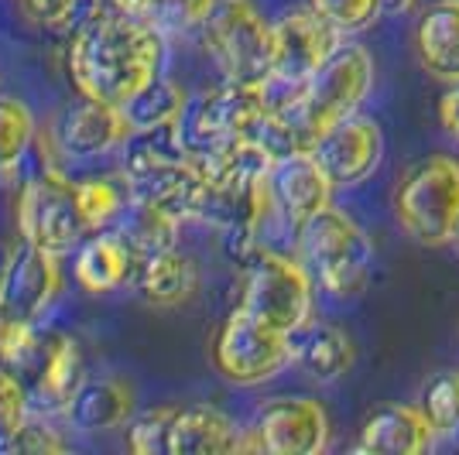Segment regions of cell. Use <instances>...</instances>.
<instances>
[{"label":"cell","instance_id":"1f68e13d","mask_svg":"<svg viewBox=\"0 0 459 455\" xmlns=\"http://www.w3.org/2000/svg\"><path fill=\"white\" fill-rule=\"evenodd\" d=\"M175 408H148L127 425V449L137 455H172Z\"/></svg>","mask_w":459,"mask_h":455},{"label":"cell","instance_id":"8fae6325","mask_svg":"<svg viewBox=\"0 0 459 455\" xmlns=\"http://www.w3.org/2000/svg\"><path fill=\"white\" fill-rule=\"evenodd\" d=\"M329 415L316 398L281 394L268 398L240 438V452L268 455H319L329 445Z\"/></svg>","mask_w":459,"mask_h":455},{"label":"cell","instance_id":"ffe728a7","mask_svg":"<svg viewBox=\"0 0 459 455\" xmlns=\"http://www.w3.org/2000/svg\"><path fill=\"white\" fill-rule=\"evenodd\" d=\"M131 285L148 305L158 308H175L186 305L199 288V267L192 264L178 247L152 250V253H134V270Z\"/></svg>","mask_w":459,"mask_h":455},{"label":"cell","instance_id":"f35d334b","mask_svg":"<svg viewBox=\"0 0 459 455\" xmlns=\"http://www.w3.org/2000/svg\"><path fill=\"white\" fill-rule=\"evenodd\" d=\"M449 247H453L459 253V227H456V236H453V244H449Z\"/></svg>","mask_w":459,"mask_h":455},{"label":"cell","instance_id":"d590c367","mask_svg":"<svg viewBox=\"0 0 459 455\" xmlns=\"http://www.w3.org/2000/svg\"><path fill=\"white\" fill-rule=\"evenodd\" d=\"M439 124L442 131L449 133L453 141L459 144V82L446 86V93L439 99Z\"/></svg>","mask_w":459,"mask_h":455},{"label":"cell","instance_id":"5b68a950","mask_svg":"<svg viewBox=\"0 0 459 455\" xmlns=\"http://www.w3.org/2000/svg\"><path fill=\"white\" fill-rule=\"evenodd\" d=\"M316 291L319 288L299 257L257 247L244 261L237 308L250 312L254 319H261L278 332L295 336L302 325L316 319Z\"/></svg>","mask_w":459,"mask_h":455},{"label":"cell","instance_id":"d4e9b609","mask_svg":"<svg viewBox=\"0 0 459 455\" xmlns=\"http://www.w3.org/2000/svg\"><path fill=\"white\" fill-rule=\"evenodd\" d=\"M186 103H189V93L169 79L165 73L148 82L141 93L124 107V114L131 120L134 131H148V127H165V124H178L182 114H186Z\"/></svg>","mask_w":459,"mask_h":455},{"label":"cell","instance_id":"d6986e66","mask_svg":"<svg viewBox=\"0 0 459 455\" xmlns=\"http://www.w3.org/2000/svg\"><path fill=\"white\" fill-rule=\"evenodd\" d=\"M411 45L425 76L459 82V0H429L415 18Z\"/></svg>","mask_w":459,"mask_h":455},{"label":"cell","instance_id":"9a60e30c","mask_svg":"<svg viewBox=\"0 0 459 455\" xmlns=\"http://www.w3.org/2000/svg\"><path fill=\"white\" fill-rule=\"evenodd\" d=\"M131 120L124 114V107L103 103L93 96L73 99L62 114L56 116V151L76 161H90V158H107V154H120L124 141L131 137Z\"/></svg>","mask_w":459,"mask_h":455},{"label":"cell","instance_id":"52a82bcc","mask_svg":"<svg viewBox=\"0 0 459 455\" xmlns=\"http://www.w3.org/2000/svg\"><path fill=\"white\" fill-rule=\"evenodd\" d=\"M18 233L21 240L58 257L76 250L93 233L79 206L76 182L52 165L35 171L18 195Z\"/></svg>","mask_w":459,"mask_h":455},{"label":"cell","instance_id":"f546056e","mask_svg":"<svg viewBox=\"0 0 459 455\" xmlns=\"http://www.w3.org/2000/svg\"><path fill=\"white\" fill-rule=\"evenodd\" d=\"M421 411L439 442H459V370H439L421 387Z\"/></svg>","mask_w":459,"mask_h":455},{"label":"cell","instance_id":"6da1fadb","mask_svg":"<svg viewBox=\"0 0 459 455\" xmlns=\"http://www.w3.org/2000/svg\"><path fill=\"white\" fill-rule=\"evenodd\" d=\"M165 35L152 21L107 11L69 39V73L82 96L127 107L165 73Z\"/></svg>","mask_w":459,"mask_h":455},{"label":"cell","instance_id":"cb8c5ba5","mask_svg":"<svg viewBox=\"0 0 459 455\" xmlns=\"http://www.w3.org/2000/svg\"><path fill=\"white\" fill-rule=\"evenodd\" d=\"M192 158L186 151V141L178 124H165V127H148V131H131V137L120 148V175L127 182L144 178L152 171H161L169 165H178Z\"/></svg>","mask_w":459,"mask_h":455},{"label":"cell","instance_id":"30bf717a","mask_svg":"<svg viewBox=\"0 0 459 455\" xmlns=\"http://www.w3.org/2000/svg\"><path fill=\"white\" fill-rule=\"evenodd\" d=\"M261 114H264L261 86L223 79L220 86H212L206 93L189 96L186 114L178 120V131L186 141V151L192 158H203L237 137H247Z\"/></svg>","mask_w":459,"mask_h":455},{"label":"cell","instance_id":"e575fe53","mask_svg":"<svg viewBox=\"0 0 459 455\" xmlns=\"http://www.w3.org/2000/svg\"><path fill=\"white\" fill-rule=\"evenodd\" d=\"M18 452H28V455L65 452V435H58V428H52V417L35 415V411H31L28 425H24V432H21Z\"/></svg>","mask_w":459,"mask_h":455},{"label":"cell","instance_id":"44dd1931","mask_svg":"<svg viewBox=\"0 0 459 455\" xmlns=\"http://www.w3.org/2000/svg\"><path fill=\"white\" fill-rule=\"evenodd\" d=\"M357 346L336 322L312 319L291 336V366H299L312 383H336L353 370Z\"/></svg>","mask_w":459,"mask_h":455},{"label":"cell","instance_id":"ab89813d","mask_svg":"<svg viewBox=\"0 0 459 455\" xmlns=\"http://www.w3.org/2000/svg\"><path fill=\"white\" fill-rule=\"evenodd\" d=\"M0 325H4V315H0Z\"/></svg>","mask_w":459,"mask_h":455},{"label":"cell","instance_id":"4dcf8cb0","mask_svg":"<svg viewBox=\"0 0 459 455\" xmlns=\"http://www.w3.org/2000/svg\"><path fill=\"white\" fill-rule=\"evenodd\" d=\"M28 417H31V404H28L24 383L7 366H0V455L18 452Z\"/></svg>","mask_w":459,"mask_h":455},{"label":"cell","instance_id":"8d00e7d4","mask_svg":"<svg viewBox=\"0 0 459 455\" xmlns=\"http://www.w3.org/2000/svg\"><path fill=\"white\" fill-rule=\"evenodd\" d=\"M158 4H161V0H114L117 11H124V14L141 18V21H152L154 11H158Z\"/></svg>","mask_w":459,"mask_h":455},{"label":"cell","instance_id":"4316f807","mask_svg":"<svg viewBox=\"0 0 459 455\" xmlns=\"http://www.w3.org/2000/svg\"><path fill=\"white\" fill-rule=\"evenodd\" d=\"M35 137H39L35 114L21 99L0 96V178L18 175V168L31 154Z\"/></svg>","mask_w":459,"mask_h":455},{"label":"cell","instance_id":"7402d4cb","mask_svg":"<svg viewBox=\"0 0 459 455\" xmlns=\"http://www.w3.org/2000/svg\"><path fill=\"white\" fill-rule=\"evenodd\" d=\"M134 250L120 236V229H96L76 247L73 274L86 295H110L131 281Z\"/></svg>","mask_w":459,"mask_h":455},{"label":"cell","instance_id":"9c48e42d","mask_svg":"<svg viewBox=\"0 0 459 455\" xmlns=\"http://www.w3.org/2000/svg\"><path fill=\"white\" fill-rule=\"evenodd\" d=\"M212 363L233 387H261L291 366V336L233 308L212 339Z\"/></svg>","mask_w":459,"mask_h":455},{"label":"cell","instance_id":"e0dca14e","mask_svg":"<svg viewBox=\"0 0 459 455\" xmlns=\"http://www.w3.org/2000/svg\"><path fill=\"white\" fill-rule=\"evenodd\" d=\"M439 438L432 432L421 404H384L357 432L353 452L367 455H419Z\"/></svg>","mask_w":459,"mask_h":455},{"label":"cell","instance_id":"484cf974","mask_svg":"<svg viewBox=\"0 0 459 455\" xmlns=\"http://www.w3.org/2000/svg\"><path fill=\"white\" fill-rule=\"evenodd\" d=\"M117 229H120V236L131 244L134 253H152V250L175 247L182 223L172 219V216H165V212H158V209L131 199L127 209L120 212V219H117Z\"/></svg>","mask_w":459,"mask_h":455},{"label":"cell","instance_id":"7a4b0ae2","mask_svg":"<svg viewBox=\"0 0 459 455\" xmlns=\"http://www.w3.org/2000/svg\"><path fill=\"white\" fill-rule=\"evenodd\" d=\"M0 366H7L28 391L35 415L62 417L82 383V353L73 336L41 329V322L4 319L0 325Z\"/></svg>","mask_w":459,"mask_h":455},{"label":"cell","instance_id":"f1b7e54d","mask_svg":"<svg viewBox=\"0 0 459 455\" xmlns=\"http://www.w3.org/2000/svg\"><path fill=\"white\" fill-rule=\"evenodd\" d=\"M79 192V206L90 229H107L110 223L120 219V212L131 202V185L127 178L117 171V175H96V178H82L76 182Z\"/></svg>","mask_w":459,"mask_h":455},{"label":"cell","instance_id":"603a6c76","mask_svg":"<svg viewBox=\"0 0 459 455\" xmlns=\"http://www.w3.org/2000/svg\"><path fill=\"white\" fill-rule=\"evenodd\" d=\"M244 428L212 404L175 408L172 421V455H220L240 452Z\"/></svg>","mask_w":459,"mask_h":455},{"label":"cell","instance_id":"5bb4252c","mask_svg":"<svg viewBox=\"0 0 459 455\" xmlns=\"http://www.w3.org/2000/svg\"><path fill=\"white\" fill-rule=\"evenodd\" d=\"M312 154L319 158L329 182L336 189H360L370 182L384 158V133L381 124L367 114H350L346 120L333 124L329 131L319 133Z\"/></svg>","mask_w":459,"mask_h":455},{"label":"cell","instance_id":"7c38bea8","mask_svg":"<svg viewBox=\"0 0 459 455\" xmlns=\"http://www.w3.org/2000/svg\"><path fill=\"white\" fill-rule=\"evenodd\" d=\"M343 35L312 7H288L271 21V79L306 86L325 58L340 48Z\"/></svg>","mask_w":459,"mask_h":455},{"label":"cell","instance_id":"2e32d148","mask_svg":"<svg viewBox=\"0 0 459 455\" xmlns=\"http://www.w3.org/2000/svg\"><path fill=\"white\" fill-rule=\"evenodd\" d=\"M268 189L274 212L285 219L291 229L306 227L312 216H319L325 206H333L336 185L329 182L325 168L312 151H299L278 158L271 165Z\"/></svg>","mask_w":459,"mask_h":455},{"label":"cell","instance_id":"3957f363","mask_svg":"<svg viewBox=\"0 0 459 455\" xmlns=\"http://www.w3.org/2000/svg\"><path fill=\"white\" fill-rule=\"evenodd\" d=\"M299 261L308 267L316 288L333 302L360 298L374 278L377 253L367 229L346 209L325 206L306 227L295 229Z\"/></svg>","mask_w":459,"mask_h":455},{"label":"cell","instance_id":"74e56055","mask_svg":"<svg viewBox=\"0 0 459 455\" xmlns=\"http://www.w3.org/2000/svg\"><path fill=\"white\" fill-rule=\"evenodd\" d=\"M419 11V0H381L384 18H408Z\"/></svg>","mask_w":459,"mask_h":455},{"label":"cell","instance_id":"ac0fdd59","mask_svg":"<svg viewBox=\"0 0 459 455\" xmlns=\"http://www.w3.org/2000/svg\"><path fill=\"white\" fill-rule=\"evenodd\" d=\"M137 415V394L124 377H82L76 394L65 408L69 428L86 435H103L127 428Z\"/></svg>","mask_w":459,"mask_h":455},{"label":"cell","instance_id":"83f0119b","mask_svg":"<svg viewBox=\"0 0 459 455\" xmlns=\"http://www.w3.org/2000/svg\"><path fill=\"white\" fill-rule=\"evenodd\" d=\"M21 11L45 31L56 35H76L93 18L114 11V0H18Z\"/></svg>","mask_w":459,"mask_h":455},{"label":"cell","instance_id":"d6a6232c","mask_svg":"<svg viewBox=\"0 0 459 455\" xmlns=\"http://www.w3.org/2000/svg\"><path fill=\"white\" fill-rule=\"evenodd\" d=\"M216 0H161L154 11L152 24L165 39H189L203 35L206 21H210Z\"/></svg>","mask_w":459,"mask_h":455},{"label":"cell","instance_id":"836d02e7","mask_svg":"<svg viewBox=\"0 0 459 455\" xmlns=\"http://www.w3.org/2000/svg\"><path fill=\"white\" fill-rule=\"evenodd\" d=\"M308 7L323 14L343 39L360 35L381 18V0H308Z\"/></svg>","mask_w":459,"mask_h":455},{"label":"cell","instance_id":"277c9868","mask_svg":"<svg viewBox=\"0 0 459 455\" xmlns=\"http://www.w3.org/2000/svg\"><path fill=\"white\" fill-rule=\"evenodd\" d=\"M394 227L419 247H449L459 227V154L432 151L411 161L391 195Z\"/></svg>","mask_w":459,"mask_h":455},{"label":"cell","instance_id":"8992f818","mask_svg":"<svg viewBox=\"0 0 459 455\" xmlns=\"http://www.w3.org/2000/svg\"><path fill=\"white\" fill-rule=\"evenodd\" d=\"M199 39L223 79L247 86L271 79V21L254 0H216Z\"/></svg>","mask_w":459,"mask_h":455},{"label":"cell","instance_id":"4fadbf2b","mask_svg":"<svg viewBox=\"0 0 459 455\" xmlns=\"http://www.w3.org/2000/svg\"><path fill=\"white\" fill-rule=\"evenodd\" d=\"M62 291L58 253L21 240L0 264V315L21 322H41Z\"/></svg>","mask_w":459,"mask_h":455},{"label":"cell","instance_id":"ba28073f","mask_svg":"<svg viewBox=\"0 0 459 455\" xmlns=\"http://www.w3.org/2000/svg\"><path fill=\"white\" fill-rule=\"evenodd\" d=\"M374 90V56L360 41H340V48L319 65V73L308 79L299 114L306 120L312 137L329 131L333 124L346 120L364 107V99Z\"/></svg>","mask_w":459,"mask_h":455}]
</instances>
